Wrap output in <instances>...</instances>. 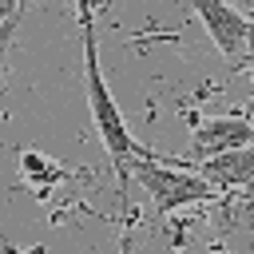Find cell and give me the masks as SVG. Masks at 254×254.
Listing matches in <instances>:
<instances>
[{"instance_id": "obj_1", "label": "cell", "mask_w": 254, "mask_h": 254, "mask_svg": "<svg viewBox=\"0 0 254 254\" xmlns=\"http://www.w3.org/2000/svg\"><path fill=\"white\" fill-rule=\"evenodd\" d=\"M79 32H83V91H87V111H91V123H95V135L119 175V187H127V167L131 159H139L147 147L135 143L127 119H123V107L115 103L107 79H103V67H99V36H95V16H91V0H79Z\"/></svg>"}, {"instance_id": "obj_2", "label": "cell", "mask_w": 254, "mask_h": 254, "mask_svg": "<svg viewBox=\"0 0 254 254\" xmlns=\"http://www.w3.org/2000/svg\"><path fill=\"white\" fill-rule=\"evenodd\" d=\"M127 175L147 190L155 214H171V210H183V206H198V202H214L218 198V187H210L198 171L190 167H175L167 163L163 155L155 151H143L139 159H131Z\"/></svg>"}, {"instance_id": "obj_3", "label": "cell", "mask_w": 254, "mask_h": 254, "mask_svg": "<svg viewBox=\"0 0 254 254\" xmlns=\"http://www.w3.org/2000/svg\"><path fill=\"white\" fill-rule=\"evenodd\" d=\"M254 147V119L250 115H210V119H190V159L163 155L175 167H190L202 159H214L222 151Z\"/></svg>"}, {"instance_id": "obj_4", "label": "cell", "mask_w": 254, "mask_h": 254, "mask_svg": "<svg viewBox=\"0 0 254 254\" xmlns=\"http://www.w3.org/2000/svg\"><path fill=\"white\" fill-rule=\"evenodd\" d=\"M187 4H190V12L202 20L210 44H214L226 60H242L246 36H250L254 20H250L246 12H238L234 4H226V0H187Z\"/></svg>"}, {"instance_id": "obj_5", "label": "cell", "mask_w": 254, "mask_h": 254, "mask_svg": "<svg viewBox=\"0 0 254 254\" xmlns=\"http://www.w3.org/2000/svg\"><path fill=\"white\" fill-rule=\"evenodd\" d=\"M190 171H198L210 187L234 194L242 190L250 179H254V147H238V151H222L214 159H202V163H190Z\"/></svg>"}, {"instance_id": "obj_6", "label": "cell", "mask_w": 254, "mask_h": 254, "mask_svg": "<svg viewBox=\"0 0 254 254\" xmlns=\"http://www.w3.org/2000/svg\"><path fill=\"white\" fill-rule=\"evenodd\" d=\"M20 171H24V179H32V183H40V187H48V183H56L64 171L48 159V155H40V151H20Z\"/></svg>"}, {"instance_id": "obj_7", "label": "cell", "mask_w": 254, "mask_h": 254, "mask_svg": "<svg viewBox=\"0 0 254 254\" xmlns=\"http://www.w3.org/2000/svg\"><path fill=\"white\" fill-rule=\"evenodd\" d=\"M226 214H230V226H250L254 222V179L242 190H234V202L226 206Z\"/></svg>"}, {"instance_id": "obj_8", "label": "cell", "mask_w": 254, "mask_h": 254, "mask_svg": "<svg viewBox=\"0 0 254 254\" xmlns=\"http://www.w3.org/2000/svg\"><path fill=\"white\" fill-rule=\"evenodd\" d=\"M16 24H20V16H12V20H4V24H0V71H4V56H8V48H12Z\"/></svg>"}, {"instance_id": "obj_9", "label": "cell", "mask_w": 254, "mask_h": 254, "mask_svg": "<svg viewBox=\"0 0 254 254\" xmlns=\"http://www.w3.org/2000/svg\"><path fill=\"white\" fill-rule=\"evenodd\" d=\"M20 12H24V0H0V24L12 20V16H20Z\"/></svg>"}, {"instance_id": "obj_10", "label": "cell", "mask_w": 254, "mask_h": 254, "mask_svg": "<svg viewBox=\"0 0 254 254\" xmlns=\"http://www.w3.org/2000/svg\"><path fill=\"white\" fill-rule=\"evenodd\" d=\"M246 64H250V95H254V28H250V36H246Z\"/></svg>"}]
</instances>
